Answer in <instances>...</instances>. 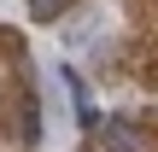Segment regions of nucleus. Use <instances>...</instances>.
Instances as JSON below:
<instances>
[{"label": "nucleus", "instance_id": "f03ea898", "mask_svg": "<svg viewBox=\"0 0 158 152\" xmlns=\"http://www.w3.org/2000/svg\"><path fill=\"white\" fill-rule=\"evenodd\" d=\"M64 6H70V0H29V18H35V23H53Z\"/></svg>", "mask_w": 158, "mask_h": 152}, {"label": "nucleus", "instance_id": "f257e3e1", "mask_svg": "<svg viewBox=\"0 0 158 152\" xmlns=\"http://www.w3.org/2000/svg\"><path fill=\"white\" fill-rule=\"evenodd\" d=\"M100 146L106 152H147V141H141L123 117H106V123H100Z\"/></svg>", "mask_w": 158, "mask_h": 152}]
</instances>
